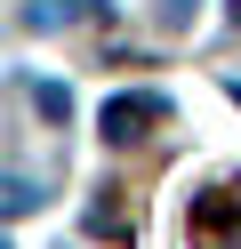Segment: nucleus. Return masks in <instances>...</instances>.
Returning a JSON list of instances; mask_svg holds the SVG:
<instances>
[{
	"instance_id": "nucleus-3",
	"label": "nucleus",
	"mask_w": 241,
	"mask_h": 249,
	"mask_svg": "<svg viewBox=\"0 0 241 249\" xmlns=\"http://www.w3.org/2000/svg\"><path fill=\"white\" fill-rule=\"evenodd\" d=\"M73 17H80V0H32V8H24L32 33H56V24H73Z\"/></svg>"
},
{
	"instance_id": "nucleus-6",
	"label": "nucleus",
	"mask_w": 241,
	"mask_h": 249,
	"mask_svg": "<svg viewBox=\"0 0 241 249\" xmlns=\"http://www.w3.org/2000/svg\"><path fill=\"white\" fill-rule=\"evenodd\" d=\"M225 24H241V0H225Z\"/></svg>"
},
{
	"instance_id": "nucleus-1",
	"label": "nucleus",
	"mask_w": 241,
	"mask_h": 249,
	"mask_svg": "<svg viewBox=\"0 0 241 249\" xmlns=\"http://www.w3.org/2000/svg\"><path fill=\"white\" fill-rule=\"evenodd\" d=\"M153 121H169V97H153V89H145V97H112V105H105V137H112V145H137Z\"/></svg>"
},
{
	"instance_id": "nucleus-2",
	"label": "nucleus",
	"mask_w": 241,
	"mask_h": 249,
	"mask_svg": "<svg viewBox=\"0 0 241 249\" xmlns=\"http://www.w3.org/2000/svg\"><path fill=\"white\" fill-rule=\"evenodd\" d=\"M40 177H24V169H8V185H0V209H8V217H32V209H40Z\"/></svg>"
},
{
	"instance_id": "nucleus-7",
	"label": "nucleus",
	"mask_w": 241,
	"mask_h": 249,
	"mask_svg": "<svg viewBox=\"0 0 241 249\" xmlns=\"http://www.w3.org/2000/svg\"><path fill=\"white\" fill-rule=\"evenodd\" d=\"M225 89H233V105H241V81H225Z\"/></svg>"
},
{
	"instance_id": "nucleus-4",
	"label": "nucleus",
	"mask_w": 241,
	"mask_h": 249,
	"mask_svg": "<svg viewBox=\"0 0 241 249\" xmlns=\"http://www.w3.org/2000/svg\"><path fill=\"white\" fill-rule=\"evenodd\" d=\"M32 105H40V113H48V121H64V113H73V97H64V89H56V81H32Z\"/></svg>"
},
{
	"instance_id": "nucleus-5",
	"label": "nucleus",
	"mask_w": 241,
	"mask_h": 249,
	"mask_svg": "<svg viewBox=\"0 0 241 249\" xmlns=\"http://www.w3.org/2000/svg\"><path fill=\"white\" fill-rule=\"evenodd\" d=\"M193 8H201V0H161V17H169V24H193Z\"/></svg>"
}]
</instances>
